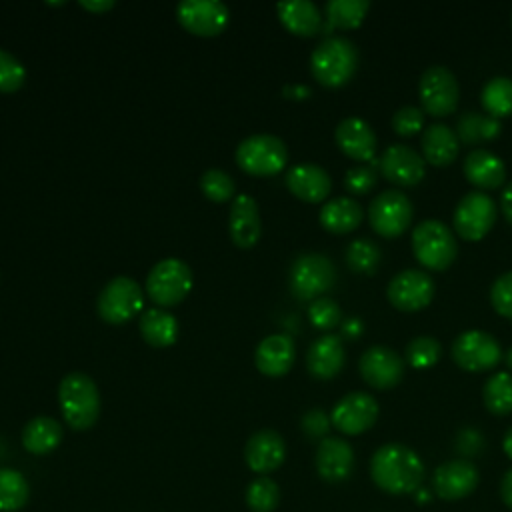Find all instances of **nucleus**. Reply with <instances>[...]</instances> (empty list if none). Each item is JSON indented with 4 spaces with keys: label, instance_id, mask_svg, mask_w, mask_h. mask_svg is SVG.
Segmentation results:
<instances>
[{
    "label": "nucleus",
    "instance_id": "4be33fe9",
    "mask_svg": "<svg viewBox=\"0 0 512 512\" xmlns=\"http://www.w3.org/2000/svg\"><path fill=\"white\" fill-rule=\"evenodd\" d=\"M294 356L296 346L288 334H270L256 346L254 362L262 374L276 378L284 376L292 368Z\"/></svg>",
    "mask_w": 512,
    "mask_h": 512
},
{
    "label": "nucleus",
    "instance_id": "09e8293b",
    "mask_svg": "<svg viewBox=\"0 0 512 512\" xmlns=\"http://www.w3.org/2000/svg\"><path fill=\"white\" fill-rule=\"evenodd\" d=\"M500 496H502L504 504L512 510V468L504 474V478L500 482Z\"/></svg>",
    "mask_w": 512,
    "mask_h": 512
},
{
    "label": "nucleus",
    "instance_id": "c9c22d12",
    "mask_svg": "<svg viewBox=\"0 0 512 512\" xmlns=\"http://www.w3.org/2000/svg\"><path fill=\"white\" fill-rule=\"evenodd\" d=\"M30 496L28 480L14 468H0V512H16Z\"/></svg>",
    "mask_w": 512,
    "mask_h": 512
},
{
    "label": "nucleus",
    "instance_id": "ddd939ff",
    "mask_svg": "<svg viewBox=\"0 0 512 512\" xmlns=\"http://www.w3.org/2000/svg\"><path fill=\"white\" fill-rule=\"evenodd\" d=\"M434 290L436 286L428 272L408 268L392 276L386 288V296L396 310L416 312L432 302Z\"/></svg>",
    "mask_w": 512,
    "mask_h": 512
},
{
    "label": "nucleus",
    "instance_id": "39448f33",
    "mask_svg": "<svg viewBox=\"0 0 512 512\" xmlns=\"http://www.w3.org/2000/svg\"><path fill=\"white\" fill-rule=\"evenodd\" d=\"M288 160L286 144L274 134H252L236 148V164L252 176H274Z\"/></svg>",
    "mask_w": 512,
    "mask_h": 512
},
{
    "label": "nucleus",
    "instance_id": "1a4fd4ad",
    "mask_svg": "<svg viewBox=\"0 0 512 512\" xmlns=\"http://www.w3.org/2000/svg\"><path fill=\"white\" fill-rule=\"evenodd\" d=\"M144 304L142 288L128 276L112 278L98 294V314L108 324H124L136 316Z\"/></svg>",
    "mask_w": 512,
    "mask_h": 512
},
{
    "label": "nucleus",
    "instance_id": "4468645a",
    "mask_svg": "<svg viewBox=\"0 0 512 512\" xmlns=\"http://www.w3.org/2000/svg\"><path fill=\"white\" fill-rule=\"evenodd\" d=\"M378 412L380 408L374 396H370L368 392H350L334 404L330 412V422L338 432L356 436L376 424Z\"/></svg>",
    "mask_w": 512,
    "mask_h": 512
},
{
    "label": "nucleus",
    "instance_id": "7c9ffc66",
    "mask_svg": "<svg viewBox=\"0 0 512 512\" xmlns=\"http://www.w3.org/2000/svg\"><path fill=\"white\" fill-rule=\"evenodd\" d=\"M62 440V426L50 416L32 418L22 430V446L36 456L50 454Z\"/></svg>",
    "mask_w": 512,
    "mask_h": 512
},
{
    "label": "nucleus",
    "instance_id": "b1692460",
    "mask_svg": "<svg viewBox=\"0 0 512 512\" xmlns=\"http://www.w3.org/2000/svg\"><path fill=\"white\" fill-rule=\"evenodd\" d=\"M346 360L342 338L336 334H324L312 342L306 354L308 372L318 380L334 378Z\"/></svg>",
    "mask_w": 512,
    "mask_h": 512
},
{
    "label": "nucleus",
    "instance_id": "6e6552de",
    "mask_svg": "<svg viewBox=\"0 0 512 512\" xmlns=\"http://www.w3.org/2000/svg\"><path fill=\"white\" fill-rule=\"evenodd\" d=\"M414 218L410 198L400 190H384L376 194L368 206L372 230L382 238H396L408 230Z\"/></svg>",
    "mask_w": 512,
    "mask_h": 512
},
{
    "label": "nucleus",
    "instance_id": "423d86ee",
    "mask_svg": "<svg viewBox=\"0 0 512 512\" xmlns=\"http://www.w3.org/2000/svg\"><path fill=\"white\" fill-rule=\"evenodd\" d=\"M290 292L298 300H316L336 282V268L330 258L318 252L300 254L290 266Z\"/></svg>",
    "mask_w": 512,
    "mask_h": 512
},
{
    "label": "nucleus",
    "instance_id": "f3484780",
    "mask_svg": "<svg viewBox=\"0 0 512 512\" xmlns=\"http://www.w3.org/2000/svg\"><path fill=\"white\" fill-rule=\"evenodd\" d=\"M478 482H480L478 468L464 458H456L440 464L432 478L434 492L438 494V498L448 502L466 498L476 490Z\"/></svg>",
    "mask_w": 512,
    "mask_h": 512
},
{
    "label": "nucleus",
    "instance_id": "7ed1b4c3",
    "mask_svg": "<svg viewBox=\"0 0 512 512\" xmlns=\"http://www.w3.org/2000/svg\"><path fill=\"white\" fill-rule=\"evenodd\" d=\"M358 68V48L352 40L344 36H328L322 40L312 56L310 70L312 76L328 88H338L346 84Z\"/></svg>",
    "mask_w": 512,
    "mask_h": 512
},
{
    "label": "nucleus",
    "instance_id": "f8f14e48",
    "mask_svg": "<svg viewBox=\"0 0 512 512\" xmlns=\"http://www.w3.org/2000/svg\"><path fill=\"white\" fill-rule=\"evenodd\" d=\"M452 360L468 372H484L496 368L502 360L498 340L484 330H466L456 336L450 348Z\"/></svg>",
    "mask_w": 512,
    "mask_h": 512
},
{
    "label": "nucleus",
    "instance_id": "79ce46f5",
    "mask_svg": "<svg viewBox=\"0 0 512 512\" xmlns=\"http://www.w3.org/2000/svg\"><path fill=\"white\" fill-rule=\"evenodd\" d=\"M308 318L318 330H330L340 324L342 312H340V306L336 304V300L320 296V298L312 300V304L308 308Z\"/></svg>",
    "mask_w": 512,
    "mask_h": 512
},
{
    "label": "nucleus",
    "instance_id": "412c9836",
    "mask_svg": "<svg viewBox=\"0 0 512 512\" xmlns=\"http://www.w3.org/2000/svg\"><path fill=\"white\" fill-rule=\"evenodd\" d=\"M334 138L338 148L352 160L372 162L376 156V134L372 126L362 118H344L336 126Z\"/></svg>",
    "mask_w": 512,
    "mask_h": 512
},
{
    "label": "nucleus",
    "instance_id": "c756f323",
    "mask_svg": "<svg viewBox=\"0 0 512 512\" xmlns=\"http://www.w3.org/2000/svg\"><path fill=\"white\" fill-rule=\"evenodd\" d=\"M138 328L142 338L154 348L172 346L178 338V320L164 308H148L140 314Z\"/></svg>",
    "mask_w": 512,
    "mask_h": 512
},
{
    "label": "nucleus",
    "instance_id": "58836bf2",
    "mask_svg": "<svg viewBox=\"0 0 512 512\" xmlns=\"http://www.w3.org/2000/svg\"><path fill=\"white\" fill-rule=\"evenodd\" d=\"M404 356L412 368L426 370V368H432L440 360L442 346L432 336H416L414 340L408 342Z\"/></svg>",
    "mask_w": 512,
    "mask_h": 512
},
{
    "label": "nucleus",
    "instance_id": "f03ea898",
    "mask_svg": "<svg viewBox=\"0 0 512 512\" xmlns=\"http://www.w3.org/2000/svg\"><path fill=\"white\" fill-rule=\"evenodd\" d=\"M58 404L72 430H88L100 416V392L84 372H70L60 380Z\"/></svg>",
    "mask_w": 512,
    "mask_h": 512
},
{
    "label": "nucleus",
    "instance_id": "c85d7f7f",
    "mask_svg": "<svg viewBox=\"0 0 512 512\" xmlns=\"http://www.w3.org/2000/svg\"><path fill=\"white\" fill-rule=\"evenodd\" d=\"M320 224L332 234H348L356 230L364 218L362 206L350 196H338L320 208Z\"/></svg>",
    "mask_w": 512,
    "mask_h": 512
},
{
    "label": "nucleus",
    "instance_id": "f704fd0d",
    "mask_svg": "<svg viewBox=\"0 0 512 512\" xmlns=\"http://www.w3.org/2000/svg\"><path fill=\"white\" fill-rule=\"evenodd\" d=\"M482 400L490 414L506 416L512 412V374L510 372H496L492 374L484 388Z\"/></svg>",
    "mask_w": 512,
    "mask_h": 512
},
{
    "label": "nucleus",
    "instance_id": "a19ab883",
    "mask_svg": "<svg viewBox=\"0 0 512 512\" xmlns=\"http://www.w3.org/2000/svg\"><path fill=\"white\" fill-rule=\"evenodd\" d=\"M26 82V68L10 52L0 48V92H16Z\"/></svg>",
    "mask_w": 512,
    "mask_h": 512
},
{
    "label": "nucleus",
    "instance_id": "a18cd8bd",
    "mask_svg": "<svg viewBox=\"0 0 512 512\" xmlns=\"http://www.w3.org/2000/svg\"><path fill=\"white\" fill-rule=\"evenodd\" d=\"M376 182H378V174L372 164L354 166L344 176V186L352 194H366L376 186Z\"/></svg>",
    "mask_w": 512,
    "mask_h": 512
},
{
    "label": "nucleus",
    "instance_id": "603ef678",
    "mask_svg": "<svg viewBox=\"0 0 512 512\" xmlns=\"http://www.w3.org/2000/svg\"><path fill=\"white\" fill-rule=\"evenodd\" d=\"M284 94L288 96V98H306V96H310V88L308 86H286L284 88Z\"/></svg>",
    "mask_w": 512,
    "mask_h": 512
},
{
    "label": "nucleus",
    "instance_id": "bb28decb",
    "mask_svg": "<svg viewBox=\"0 0 512 512\" xmlns=\"http://www.w3.org/2000/svg\"><path fill=\"white\" fill-rule=\"evenodd\" d=\"M422 154L432 166H448L460 152V140L452 128L442 122H434L422 132Z\"/></svg>",
    "mask_w": 512,
    "mask_h": 512
},
{
    "label": "nucleus",
    "instance_id": "aec40b11",
    "mask_svg": "<svg viewBox=\"0 0 512 512\" xmlns=\"http://www.w3.org/2000/svg\"><path fill=\"white\" fill-rule=\"evenodd\" d=\"M286 458L284 438L276 430H258L254 432L244 448V460L248 468L256 474H268L280 468Z\"/></svg>",
    "mask_w": 512,
    "mask_h": 512
},
{
    "label": "nucleus",
    "instance_id": "5fc2aeb1",
    "mask_svg": "<svg viewBox=\"0 0 512 512\" xmlns=\"http://www.w3.org/2000/svg\"><path fill=\"white\" fill-rule=\"evenodd\" d=\"M504 360H506V366L512 370V346L506 350V358Z\"/></svg>",
    "mask_w": 512,
    "mask_h": 512
},
{
    "label": "nucleus",
    "instance_id": "864d4df0",
    "mask_svg": "<svg viewBox=\"0 0 512 512\" xmlns=\"http://www.w3.org/2000/svg\"><path fill=\"white\" fill-rule=\"evenodd\" d=\"M502 448H504V454L512 460V426L506 430L504 434V440H502Z\"/></svg>",
    "mask_w": 512,
    "mask_h": 512
},
{
    "label": "nucleus",
    "instance_id": "5701e85b",
    "mask_svg": "<svg viewBox=\"0 0 512 512\" xmlns=\"http://www.w3.org/2000/svg\"><path fill=\"white\" fill-rule=\"evenodd\" d=\"M262 234L258 204L248 194H238L230 208V238L240 248H252Z\"/></svg>",
    "mask_w": 512,
    "mask_h": 512
},
{
    "label": "nucleus",
    "instance_id": "c03bdc74",
    "mask_svg": "<svg viewBox=\"0 0 512 512\" xmlns=\"http://www.w3.org/2000/svg\"><path fill=\"white\" fill-rule=\"evenodd\" d=\"M424 126V110L416 106H402L392 116V128L400 136H414Z\"/></svg>",
    "mask_w": 512,
    "mask_h": 512
},
{
    "label": "nucleus",
    "instance_id": "37998d69",
    "mask_svg": "<svg viewBox=\"0 0 512 512\" xmlns=\"http://www.w3.org/2000/svg\"><path fill=\"white\" fill-rule=\"evenodd\" d=\"M490 304L500 316L512 320V270L494 280L490 288Z\"/></svg>",
    "mask_w": 512,
    "mask_h": 512
},
{
    "label": "nucleus",
    "instance_id": "e433bc0d",
    "mask_svg": "<svg viewBox=\"0 0 512 512\" xmlns=\"http://www.w3.org/2000/svg\"><path fill=\"white\" fill-rule=\"evenodd\" d=\"M278 502H280V488L272 478L260 476L248 484L246 504L252 512H272L278 506Z\"/></svg>",
    "mask_w": 512,
    "mask_h": 512
},
{
    "label": "nucleus",
    "instance_id": "8fccbe9b",
    "mask_svg": "<svg viewBox=\"0 0 512 512\" xmlns=\"http://www.w3.org/2000/svg\"><path fill=\"white\" fill-rule=\"evenodd\" d=\"M500 208H502L508 224H512V182L504 188V192L500 196Z\"/></svg>",
    "mask_w": 512,
    "mask_h": 512
},
{
    "label": "nucleus",
    "instance_id": "49530a36",
    "mask_svg": "<svg viewBox=\"0 0 512 512\" xmlns=\"http://www.w3.org/2000/svg\"><path fill=\"white\" fill-rule=\"evenodd\" d=\"M330 418L326 416V412L314 408V410H308L304 416H302V430L310 436V438H326V432L330 428Z\"/></svg>",
    "mask_w": 512,
    "mask_h": 512
},
{
    "label": "nucleus",
    "instance_id": "de8ad7c7",
    "mask_svg": "<svg viewBox=\"0 0 512 512\" xmlns=\"http://www.w3.org/2000/svg\"><path fill=\"white\" fill-rule=\"evenodd\" d=\"M362 330H364V326H362L360 318H356V316L342 322V336H346V338H358L362 334Z\"/></svg>",
    "mask_w": 512,
    "mask_h": 512
},
{
    "label": "nucleus",
    "instance_id": "4c0bfd02",
    "mask_svg": "<svg viewBox=\"0 0 512 512\" xmlns=\"http://www.w3.org/2000/svg\"><path fill=\"white\" fill-rule=\"evenodd\" d=\"M380 248L366 238H358L346 248V264L358 274H372L380 264Z\"/></svg>",
    "mask_w": 512,
    "mask_h": 512
},
{
    "label": "nucleus",
    "instance_id": "cd10ccee",
    "mask_svg": "<svg viewBox=\"0 0 512 512\" xmlns=\"http://www.w3.org/2000/svg\"><path fill=\"white\" fill-rule=\"evenodd\" d=\"M278 18L286 30L296 36H314L322 30L320 8L310 0H286L276 6Z\"/></svg>",
    "mask_w": 512,
    "mask_h": 512
},
{
    "label": "nucleus",
    "instance_id": "2f4dec72",
    "mask_svg": "<svg viewBox=\"0 0 512 512\" xmlns=\"http://www.w3.org/2000/svg\"><path fill=\"white\" fill-rule=\"evenodd\" d=\"M502 130V124L498 118H492L488 114H480L476 110L464 112L456 122V136L464 144H478L494 140Z\"/></svg>",
    "mask_w": 512,
    "mask_h": 512
},
{
    "label": "nucleus",
    "instance_id": "a878e982",
    "mask_svg": "<svg viewBox=\"0 0 512 512\" xmlns=\"http://www.w3.org/2000/svg\"><path fill=\"white\" fill-rule=\"evenodd\" d=\"M464 176L478 190H494L506 180V166L500 156L486 148H476L464 158Z\"/></svg>",
    "mask_w": 512,
    "mask_h": 512
},
{
    "label": "nucleus",
    "instance_id": "393cba45",
    "mask_svg": "<svg viewBox=\"0 0 512 512\" xmlns=\"http://www.w3.org/2000/svg\"><path fill=\"white\" fill-rule=\"evenodd\" d=\"M288 190L304 202H320L330 194V174L318 164H298L286 172Z\"/></svg>",
    "mask_w": 512,
    "mask_h": 512
},
{
    "label": "nucleus",
    "instance_id": "dca6fc26",
    "mask_svg": "<svg viewBox=\"0 0 512 512\" xmlns=\"http://www.w3.org/2000/svg\"><path fill=\"white\" fill-rule=\"evenodd\" d=\"M358 368L364 382L376 390H390L400 384L404 376L402 356L388 346L366 348L360 356Z\"/></svg>",
    "mask_w": 512,
    "mask_h": 512
},
{
    "label": "nucleus",
    "instance_id": "3c124183",
    "mask_svg": "<svg viewBox=\"0 0 512 512\" xmlns=\"http://www.w3.org/2000/svg\"><path fill=\"white\" fill-rule=\"evenodd\" d=\"M80 6L90 12H106L114 8V0H80Z\"/></svg>",
    "mask_w": 512,
    "mask_h": 512
},
{
    "label": "nucleus",
    "instance_id": "a211bd4d",
    "mask_svg": "<svg viewBox=\"0 0 512 512\" xmlns=\"http://www.w3.org/2000/svg\"><path fill=\"white\" fill-rule=\"evenodd\" d=\"M380 172L398 186H416L426 174V160L406 144H390L380 156Z\"/></svg>",
    "mask_w": 512,
    "mask_h": 512
},
{
    "label": "nucleus",
    "instance_id": "0eeeda50",
    "mask_svg": "<svg viewBox=\"0 0 512 512\" xmlns=\"http://www.w3.org/2000/svg\"><path fill=\"white\" fill-rule=\"evenodd\" d=\"M192 290V270L180 258L156 262L146 278V292L154 304L174 306Z\"/></svg>",
    "mask_w": 512,
    "mask_h": 512
},
{
    "label": "nucleus",
    "instance_id": "473e14b6",
    "mask_svg": "<svg viewBox=\"0 0 512 512\" xmlns=\"http://www.w3.org/2000/svg\"><path fill=\"white\" fill-rule=\"evenodd\" d=\"M370 8L368 0H330L326 2V18L328 22L322 26L324 32L334 28H358L364 22V16Z\"/></svg>",
    "mask_w": 512,
    "mask_h": 512
},
{
    "label": "nucleus",
    "instance_id": "2eb2a0df",
    "mask_svg": "<svg viewBox=\"0 0 512 512\" xmlns=\"http://www.w3.org/2000/svg\"><path fill=\"white\" fill-rule=\"evenodd\" d=\"M176 18L190 34L216 36L226 28L230 12L220 0H182L176 6Z\"/></svg>",
    "mask_w": 512,
    "mask_h": 512
},
{
    "label": "nucleus",
    "instance_id": "ea45409f",
    "mask_svg": "<svg viewBox=\"0 0 512 512\" xmlns=\"http://www.w3.org/2000/svg\"><path fill=\"white\" fill-rule=\"evenodd\" d=\"M200 190L214 202H226L234 196V180L220 168H210L200 176Z\"/></svg>",
    "mask_w": 512,
    "mask_h": 512
},
{
    "label": "nucleus",
    "instance_id": "9d476101",
    "mask_svg": "<svg viewBox=\"0 0 512 512\" xmlns=\"http://www.w3.org/2000/svg\"><path fill=\"white\" fill-rule=\"evenodd\" d=\"M418 96L424 112L442 118L456 110L460 86L446 66H430L418 80Z\"/></svg>",
    "mask_w": 512,
    "mask_h": 512
},
{
    "label": "nucleus",
    "instance_id": "9b49d317",
    "mask_svg": "<svg viewBox=\"0 0 512 512\" xmlns=\"http://www.w3.org/2000/svg\"><path fill=\"white\" fill-rule=\"evenodd\" d=\"M496 202L480 190L468 192L460 198L456 210H454V230L462 240L476 242L482 240L496 222Z\"/></svg>",
    "mask_w": 512,
    "mask_h": 512
},
{
    "label": "nucleus",
    "instance_id": "f257e3e1",
    "mask_svg": "<svg viewBox=\"0 0 512 512\" xmlns=\"http://www.w3.org/2000/svg\"><path fill=\"white\" fill-rule=\"evenodd\" d=\"M424 462L420 456L398 442L380 446L370 460V476L374 484L394 496L414 494L424 482Z\"/></svg>",
    "mask_w": 512,
    "mask_h": 512
},
{
    "label": "nucleus",
    "instance_id": "20e7f679",
    "mask_svg": "<svg viewBox=\"0 0 512 512\" xmlns=\"http://www.w3.org/2000/svg\"><path fill=\"white\" fill-rule=\"evenodd\" d=\"M416 260L434 272L446 270L458 256V242L442 220H424L412 232Z\"/></svg>",
    "mask_w": 512,
    "mask_h": 512
},
{
    "label": "nucleus",
    "instance_id": "72a5a7b5",
    "mask_svg": "<svg viewBox=\"0 0 512 512\" xmlns=\"http://www.w3.org/2000/svg\"><path fill=\"white\" fill-rule=\"evenodd\" d=\"M482 108L492 118H504L512 114V78L494 76L490 78L480 92Z\"/></svg>",
    "mask_w": 512,
    "mask_h": 512
},
{
    "label": "nucleus",
    "instance_id": "6ab92c4d",
    "mask_svg": "<svg viewBox=\"0 0 512 512\" xmlns=\"http://www.w3.org/2000/svg\"><path fill=\"white\" fill-rule=\"evenodd\" d=\"M314 464L322 480L330 484L344 482L354 468V450L346 440L326 436L316 448Z\"/></svg>",
    "mask_w": 512,
    "mask_h": 512
}]
</instances>
